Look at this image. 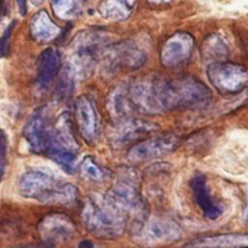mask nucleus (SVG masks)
<instances>
[{"label": "nucleus", "instance_id": "obj_1", "mask_svg": "<svg viewBox=\"0 0 248 248\" xmlns=\"http://www.w3.org/2000/svg\"><path fill=\"white\" fill-rule=\"evenodd\" d=\"M21 196L42 202L71 205L78 200V189L68 183L59 182L50 173L33 170L22 174L18 183Z\"/></svg>", "mask_w": 248, "mask_h": 248}, {"label": "nucleus", "instance_id": "obj_2", "mask_svg": "<svg viewBox=\"0 0 248 248\" xmlns=\"http://www.w3.org/2000/svg\"><path fill=\"white\" fill-rule=\"evenodd\" d=\"M81 220L87 231L99 238H114L123 232L124 214L107 197L87 198L81 208Z\"/></svg>", "mask_w": 248, "mask_h": 248}, {"label": "nucleus", "instance_id": "obj_3", "mask_svg": "<svg viewBox=\"0 0 248 248\" xmlns=\"http://www.w3.org/2000/svg\"><path fill=\"white\" fill-rule=\"evenodd\" d=\"M206 72L211 84L222 94L237 93L248 81V70L234 63L214 62L207 67Z\"/></svg>", "mask_w": 248, "mask_h": 248}, {"label": "nucleus", "instance_id": "obj_4", "mask_svg": "<svg viewBox=\"0 0 248 248\" xmlns=\"http://www.w3.org/2000/svg\"><path fill=\"white\" fill-rule=\"evenodd\" d=\"M107 47L106 39L99 33L89 32L80 35L73 45V58L77 70L83 75L89 74Z\"/></svg>", "mask_w": 248, "mask_h": 248}, {"label": "nucleus", "instance_id": "obj_5", "mask_svg": "<svg viewBox=\"0 0 248 248\" xmlns=\"http://www.w3.org/2000/svg\"><path fill=\"white\" fill-rule=\"evenodd\" d=\"M48 115L46 107L38 108L30 116L23 129V136L34 153H46L48 148L53 127Z\"/></svg>", "mask_w": 248, "mask_h": 248}, {"label": "nucleus", "instance_id": "obj_6", "mask_svg": "<svg viewBox=\"0 0 248 248\" xmlns=\"http://www.w3.org/2000/svg\"><path fill=\"white\" fill-rule=\"evenodd\" d=\"M103 56L107 70L111 73L137 69L145 60L144 52L131 42H124L111 47H107Z\"/></svg>", "mask_w": 248, "mask_h": 248}, {"label": "nucleus", "instance_id": "obj_7", "mask_svg": "<svg viewBox=\"0 0 248 248\" xmlns=\"http://www.w3.org/2000/svg\"><path fill=\"white\" fill-rule=\"evenodd\" d=\"M75 118L81 138L88 143H94L99 136L100 122L93 100L82 95L75 103Z\"/></svg>", "mask_w": 248, "mask_h": 248}, {"label": "nucleus", "instance_id": "obj_8", "mask_svg": "<svg viewBox=\"0 0 248 248\" xmlns=\"http://www.w3.org/2000/svg\"><path fill=\"white\" fill-rule=\"evenodd\" d=\"M178 141L179 138L173 134H165L143 140L131 147L128 158L134 162L157 158L172 151L177 146Z\"/></svg>", "mask_w": 248, "mask_h": 248}, {"label": "nucleus", "instance_id": "obj_9", "mask_svg": "<svg viewBox=\"0 0 248 248\" xmlns=\"http://www.w3.org/2000/svg\"><path fill=\"white\" fill-rule=\"evenodd\" d=\"M38 231L43 241L54 245L71 239L75 232V226L67 216L51 213L41 220Z\"/></svg>", "mask_w": 248, "mask_h": 248}, {"label": "nucleus", "instance_id": "obj_10", "mask_svg": "<svg viewBox=\"0 0 248 248\" xmlns=\"http://www.w3.org/2000/svg\"><path fill=\"white\" fill-rule=\"evenodd\" d=\"M193 49V39L186 33H177L170 37L161 51L162 64L167 67H176L185 63Z\"/></svg>", "mask_w": 248, "mask_h": 248}, {"label": "nucleus", "instance_id": "obj_11", "mask_svg": "<svg viewBox=\"0 0 248 248\" xmlns=\"http://www.w3.org/2000/svg\"><path fill=\"white\" fill-rule=\"evenodd\" d=\"M106 197L123 214L138 212L142 207V201L136 189L126 183L114 185Z\"/></svg>", "mask_w": 248, "mask_h": 248}, {"label": "nucleus", "instance_id": "obj_12", "mask_svg": "<svg viewBox=\"0 0 248 248\" xmlns=\"http://www.w3.org/2000/svg\"><path fill=\"white\" fill-rule=\"evenodd\" d=\"M190 187L193 191L195 201L202 211L203 216L210 220L217 219L222 214V207L214 202L209 195L205 177L201 173H197L191 179Z\"/></svg>", "mask_w": 248, "mask_h": 248}, {"label": "nucleus", "instance_id": "obj_13", "mask_svg": "<svg viewBox=\"0 0 248 248\" xmlns=\"http://www.w3.org/2000/svg\"><path fill=\"white\" fill-rule=\"evenodd\" d=\"M61 55L51 47L42 51L37 63V82L40 87L46 88L58 75L61 69Z\"/></svg>", "mask_w": 248, "mask_h": 248}, {"label": "nucleus", "instance_id": "obj_14", "mask_svg": "<svg viewBox=\"0 0 248 248\" xmlns=\"http://www.w3.org/2000/svg\"><path fill=\"white\" fill-rule=\"evenodd\" d=\"M59 32V27L51 20L48 14L44 10L38 12L30 22V34L37 42H49L53 40Z\"/></svg>", "mask_w": 248, "mask_h": 248}, {"label": "nucleus", "instance_id": "obj_15", "mask_svg": "<svg viewBox=\"0 0 248 248\" xmlns=\"http://www.w3.org/2000/svg\"><path fill=\"white\" fill-rule=\"evenodd\" d=\"M142 234L146 241L160 242L171 241L179 237L180 232L176 226L166 221L154 220L143 224Z\"/></svg>", "mask_w": 248, "mask_h": 248}, {"label": "nucleus", "instance_id": "obj_16", "mask_svg": "<svg viewBox=\"0 0 248 248\" xmlns=\"http://www.w3.org/2000/svg\"><path fill=\"white\" fill-rule=\"evenodd\" d=\"M156 129L157 127H155V125L149 121L132 120L120 127L113 138V141L117 145H124L134 141L141 136L149 134L151 131Z\"/></svg>", "mask_w": 248, "mask_h": 248}, {"label": "nucleus", "instance_id": "obj_17", "mask_svg": "<svg viewBox=\"0 0 248 248\" xmlns=\"http://www.w3.org/2000/svg\"><path fill=\"white\" fill-rule=\"evenodd\" d=\"M189 246H208V247H238L248 245V233H231L214 236H204L193 240Z\"/></svg>", "mask_w": 248, "mask_h": 248}, {"label": "nucleus", "instance_id": "obj_18", "mask_svg": "<svg viewBox=\"0 0 248 248\" xmlns=\"http://www.w3.org/2000/svg\"><path fill=\"white\" fill-rule=\"evenodd\" d=\"M79 172L84 179L94 182H102L109 175V171L98 165L91 156H86L82 160L79 165Z\"/></svg>", "mask_w": 248, "mask_h": 248}, {"label": "nucleus", "instance_id": "obj_19", "mask_svg": "<svg viewBox=\"0 0 248 248\" xmlns=\"http://www.w3.org/2000/svg\"><path fill=\"white\" fill-rule=\"evenodd\" d=\"M135 0H111L104 5V16L114 19H124L131 13Z\"/></svg>", "mask_w": 248, "mask_h": 248}, {"label": "nucleus", "instance_id": "obj_20", "mask_svg": "<svg viewBox=\"0 0 248 248\" xmlns=\"http://www.w3.org/2000/svg\"><path fill=\"white\" fill-rule=\"evenodd\" d=\"M85 0H51L53 13L60 18L68 19L75 16Z\"/></svg>", "mask_w": 248, "mask_h": 248}, {"label": "nucleus", "instance_id": "obj_21", "mask_svg": "<svg viewBox=\"0 0 248 248\" xmlns=\"http://www.w3.org/2000/svg\"><path fill=\"white\" fill-rule=\"evenodd\" d=\"M204 54L214 59H221L226 56L227 47L219 38H213L210 41L204 42Z\"/></svg>", "mask_w": 248, "mask_h": 248}, {"label": "nucleus", "instance_id": "obj_22", "mask_svg": "<svg viewBox=\"0 0 248 248\" xmlns=\"http://www.w3.org/2000/svg\"><path fill=\"white\" fill-rule=\"evenodd\" d=\"M7 147H8L7 136L2 130H0V179L4 173Z\"/></svg>", "mask_w": 248, "mask_h": 248}, {"label": "nucleus", "instance_id": "obj_23", "mask_svg": "<svg viewBox=\"0 0 248 248\" xmlns=\"http://www.w3.org/2000/svg\"><path fill=\"white\" fill-rule=\"evenodd\" d=\"M14 23H12L8 29L6 30V32L4 33L3 37L0 39V56L6 55L8 52V41H9V37L11 34V30L13 28Z\"/></svg>", "mask_w": 248, "mask_h": 248}, {"label": "nucleus", "instance_id": "obj_24", "mask_svg": "<svg viewBox=\"0 0 248 248\" xmlns=\"http://www.w3.org/2000/svg\"><path fill=\"white\" fill-rule=\"evenodd\" d=\"M17 6H18V10L21 16H24L26 14V10H27V4H26V0H16Z\"/></svg>", "mask_w": 248, "mask_h": 248}, {"label": "nucleus", "instance_id": "obj_25", "mask_svg": "<svg viewBox=\"0 0 248 248\" xmlns=\"http://www.w3.org/2000/svg\"><path fill=\"white\" fill-rule=\"evenodd\" d=\"M150 2H154V3H157V4H161V3H166V2H169L170 0H149Z\"/></svg>", "mask_w": 248, "mask_h": 248}, {"label": "nucleus", "instance_id": "obj_26", "mask_svg": "<svg viewBox=\"0 0 248 248\" xmlns=\"http://www.w3.org/2000/svg\"><path fill=\"white\" fill-rule=\"evenodd\" d=\"M3 2H4V0H0V16H1V12H2V6H3Z\"/></svg>", "mask_w": 248, "mask_h": 248}, {"label": "nucleus", "instance_id": "obj_27", "mask_svg": "<svg viewBox=\"0 0 248 248\" xmlns=\"http://www.w3.org/2000/svg\"><path fill=\"white\" fill-rule=\"evenodd\" d=\"M79 245H80V246H83V245H84V246H92L91 243H80Z\"/></svg>", "mask_w": 248, "mask_h": 248}]
</instances>
